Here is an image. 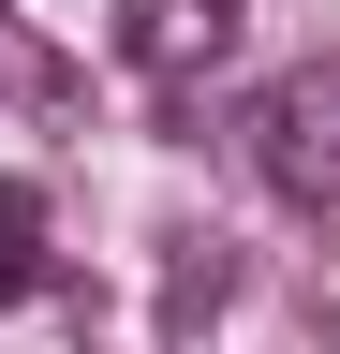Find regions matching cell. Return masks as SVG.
<instances>
[{
	"mask_svg": "<svg viewBox=\"0 0 340 354\" xmlns=\"http://www.w3.org/2000/svg\"><path fill=\"white\" fill-rule=\"evenodd\" d=\"M0 88H15V104H60V59H45L15 15H0Z\"/></svg>",
	"mask_w": 340,
	"mask_h": 354,
	"instance_id": "5",
	"label": "cell"
},
{
	"mask_svg": "<svg viewBox=\"0 0 340 354\" xmlns=\"http://www.w3.org/2000/svg\"><path fill=\"white\" fill-rule=\"evenodd\" d=\"M222 295H237V266H222V236H178V281H163V325L193 339V325H207Z\"/></svg>",
	"mask_w": 340,
	"mask_h": 354,
	"instance_id": "4",
	"label": "cell"
},
{
	"mask_svg": "<svg viewBox=\"0 0 340 354\" xmlns=\"http://www.w3.org/2000/svg\"><path fill=\"white\" fill-rule=\"evenodd\" d=\"M15 295H45V192L0 177V310H15Z\"/></svg>",
	"mask_w": 340,
	"mask_h": 354,
	"instance_id": "3",
	"label": "cell"
},
{
	"mask_svg": "<svg viewBox=\"0 0 340 354\" xmlns=\"http://www.w3.org/2000/svg\"><path fill=\"white\" fill-rule=\"evenodd\" d=\"M251 162H267V192H281V207L340 221V59L281 74L267 104H251Z\"/></svg>",
	"mask_w": 340,
	"mask_h": 354,
	"instance_id": "1",
	"label": "cell"
},
{
	"mask_svg": "<svg viewBox=\"0 0 340 354\" xmlns=\"http://www.w3.org/2000/svg\"><path fill=\"white\" fill-rule=\"evenodd\" d=\"M118 44H134V74H207L237 44V0H118Z\"/></svg>",
	"mask_w": 340,
	"mask_h": 354,
	"instance_id": "2",
	"label": "cell"
}]
</instances>
